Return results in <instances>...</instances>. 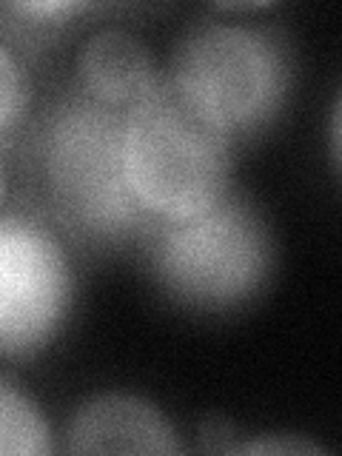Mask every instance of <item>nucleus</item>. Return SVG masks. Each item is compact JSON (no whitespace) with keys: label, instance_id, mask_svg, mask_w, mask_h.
Listing matches in <instances>:
<instances>
[{"label":"nucleus","instance_id":"nucleus-2","mask_svg":"<svg viewBox=\"0 0 342 456\" xmlns=\"http://www.w3.org/2000/svg\"><path fill=\"white\" fill-rule=\"evenodd\" d=\"M126 109L77 94L54 106L40 132V168L54 211L77 232L120 240L149 225L126 177Z\"/></svg>","mask_w":342,"mask_h":456},{"label":"nucleus","instance_id":"nucleus-7","mask_svg":"<svg viewBox=\"0 0 342 456\" xmlns=\"http://www.w3.org/2000/svg\"><path fill=\"white\" fill-rule=\"evenodd\" d=\"M83 94L111 109H128L160 80L154 61L137 35L126 28H100L77 57Z\"/></svg>","mask_w":342,"mask_h":456},{"label":"nucleus","instance_id":"nucleus-8","mask_svg":"<svg viewBox=\"0 0 342 456\" xmlns=\"http://www.w3.org/2000/svg\"><path fill=\"white\" fill-rule=\"evenodd\" d=\"M49 451L52 434L37 405L0 379V456H43Z\"/></svg>","mask_w":342,"mask_h":456},{"label":"nucleus","instance_id":"nucleus-12","mask_svg":"<svg viewBox=\"0 0 342 456\" xmlns=\"http://www.w3.org/2000/svg\"><path fill=\"white\" fill-rule=\"evenodd\" d=\"M0 200H4V171H0Z\"/></svg>","mask_w":342,"mask_h":456},{"label":"nucleus","instance_id":"nucleus-5","mask_svg":"<svg viewBox=\"0 0 342 456\" xmlns=\"http://www.w3.org/2000/svg\"><path fill=\"white\" fill-rule=\"evenodd\" d=\"M71 303V268L46 225L0 217V356H35L57 337Z\"/></svg>","mask_w":342,"mask_h":456},{"label":"nucleus","instance_id":"nucleus-10","mask_svg":"<svg viewBox=\"0 0 342 456\" xmlns=\"http://www.w3.org/2000/svg\"><path fill=\"white\" fill-rule=\"evenodd\" d=\"M83 9H89L86 4H77V0H35V4H12L6 6V12L18 14V18H28L35 23H57L63 18H71Z\"/></svg>","mask_w":342,"mask_h":456},{"label":"nucleus","instance_id":"nucleus-1","mask_svg":"<svg viewBox=\"0 0 342 456\" xmlns=\"http://www.w3.org/2000/svg\"><path fill=\"white\" fill-rule=\"evenodd\" d=\"M126 177L151 220H185L228 194L232 134L160 77L123 118Z\"/></svg>","mask_w":342,"mask_h":456},{"label":"nucleus","instance_id":"nucleus-3","mask_svg":"<svg viewBox=\"0 0 342 456\" xmlns=\"http://www.w3.org/2000/svg\"><path fill=\"white\" fill-rule=\"evenodd\" d=\"M274 263L263 217L240 197H223L185 220L163 223L151 246L160 289L194 311H232L260 294Z\"/></svg>","mask_w":342,"mask_h":456},{"label":"nucleus","instance_id":"nucleus-6","mask_svg":"<svg viewBox=\"0 0 342 456\" xmlns=\"http://www.w3.org/2000/svg\"><path fill=\"white\" fill-rule=\"evenodd\" d=\"M71 453H177L180 442L160 408L140 396L103 394L83 403L69 425Z\"/></svg>","mask_w":342,"mask_h":456},{"label":"nucleus","instance_id":"nucleus-4","mask_svg":"<svg viewBox=\"0 0 342 456\" xmlns=\"http://www.w3.org/2000/svg\"><path fill=\"white\" fill-rule=\"evenodd\" d=\"M168 80L234 137L280 114L291 89V61L268 28L208 20L177 40Z\"/></svg>","mask_w":342,"mask_h":456},{"label":"nucleus","instance_id":"nucleus-11","mask_svg":"<svg viewBox=\"0 0 342 456\" xmlns=\"http://www.w3.org/2000/svg\"><path fill=\"white\" fill-rule=\"evenodd\" d=\"M237 453H317V445H308V442H299V439H256V442H246V445H237L232 448Z\"/></svg>","mask_w":342,"mask_h":456},{"label":"nucleus","instance_id":"nucleus-9","mask_svg":"<svg viewBox=\"0 0 342 456\" xmlns=\"http://www.w3.org/2000/svg\"><path fill=\"white\" fill-rule=\"evenodd\" d=\"M28 109V77L4 40H0V134L14 128Z\"/></svg>","mask_w":342,"mask_h":456}]
</instances>
